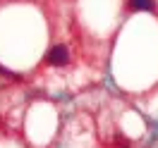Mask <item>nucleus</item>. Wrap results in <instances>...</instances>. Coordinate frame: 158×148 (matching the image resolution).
Instances as JSON below:
<instances>
[{
  "label": "nucleus",
  "mask_w": 158,
  "mask_h": 148,
  "mask_svg": "<svg viewBox=\"0 0 158 148\" xmlns=\"http://www.w3.org/2000/svg\"><path fill=\"white\" fill-rule=\"evenodd\" d=\"M69 60V50L65 46H55V48H50L48 53V62L50 65H55V67H62V65H67Z\"/></svg>",
  "instance_id": "1"
},
{
  "label": "nucleus",
  "mask_w": 158,
  "mask_h": 148,
  "mask_svg": "<svg viewBox=\"0 0 158 148\" xmlns=\"http://www.w3.org/2000/svg\"><path fill=\"white\" fill-rule=\"evenodd\" d=\"M129 10H153V0H129Z\"/></svg>",
  "instance_id": "2"
}]
</instances>
